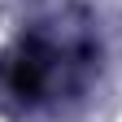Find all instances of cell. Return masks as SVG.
I'll list each match as a JSON object with an SVG mask.
<instances>
[{
	"instance_id": "cell-1",
	"label": "cell",
	"mask_w": 122,
	"mask_h": 122,
	"mask_svg": "<svg viewBox=\"0 0 122 122\" xmlns=\"http://www.w3.org/2000/svg\"><path fill=\"white\" fill-rule=\"evenodd\" d=\"M48 74H52L48 48L35 44V39H26L22 48L9 57V92L18 100H35L39 92H44V83H48Z\"/></svg>"
}]
</instances>
